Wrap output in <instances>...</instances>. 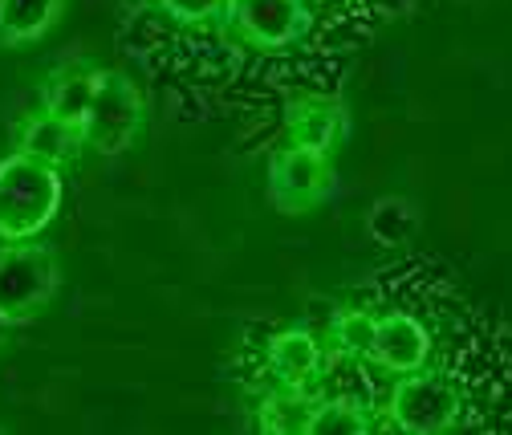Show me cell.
<instances>
[{
  "label": "cell",
  "mask_w": 512,
  "mask_h": 435,
  "mask_svg": "<svg viewBox=\"0 0 512 435\" xmlns=\"http://www.w3.org/2000/svg\"><path fill=\"white\" fill-rule=\"evenodd\" d=\"M66 200L61 167L37 163L29 155L0 159V240H33L41 236Z\"/></svg>",
  "instance_id": "cell-1"
},
{
  "label": "cell",
  "mask_w": 512,
  "mask_h": 435,
  "mask_svg": "<svg viewBox=\"0 0 512 435\" xmlns=\"http://www.w3.org/2000/svg\"><path fill=\"white\" fill-rule=\"evenodd\" d=\"M61 289V261L49 244L33 240H5L0 248V314L17 326L33 322Z\"/></svg>",
  "instance_id": "cell-2"
},
{
  "label": "cell",
  "mask_w": 512,
  "mask_h": 435,
  "mask_svg": "<svg viewBox=\"0 0 512 435\" xmlns=\"http://www.w3.org/2000/svg\"><path fill=\"white\" fill-rule=\"evenodd\" d=\"M143 118H147V106H143L139 86L122 70H98V86H94V98L82 122L86 151H98L106 159L122 155L139 139Z\"/></svg>",
  "instance_id": "cell-3"
},
{
  "label": "cell",
  "mask_w": 512,
  "mask_h": 435,
  "mask_svg": "<svg viewBox=\"0 0 512 435\" xmlns=\"http://www.w3.org/2000/svg\"><path fill=\"white\" fill-rule=\"evenodd\" d=\"M460 411H464L460 387L427 366L411 370V375H399L391 403H387V419L411 435H439L460 419Z\"/></svg>",
  "instance_id": "cell-4"
},
{
  "label": "cell",
  "mask_w": 512,
  "mask_h": 435,
  "mask_svg": "<svg viewBox=\"0 0 512 435\" xmlns=\"http://www.w3.org/2000/svg\"><path fill=\"white\" fill-rule=\"evenodd\" d=\"M334 183H338V175H334L330 155L297 147V143H285L269 163V200H273V208H281L289 216L317 208L334 192Z\"/></svg>",
  "instance_id": "cell-5"
},
{
  "label": "cell",
  "mask_w": 512,
  "mask_h": 435,
  "mask_svg": "<svg viewBox=\"0 0 512 435\" xmlns=\"http://www.w3.org/2000/svg\"><path fill=\"white\" fill-rule=\"evenodd\" d=\"M232 33L252 49H285L309 29L305 0H228Z\"/></svg>",
  "instance_id": "cell-6"
},
{
  "label": "cell",
  "mask_w": 512,
  "mask_h": 435,
  "mask_svg": "<svg viewBox=\"0 0 512 435\" xmlns=\"http://www.w3.org/2000/svg\"><path fill=\"white\" fill-rule=\"evenodd\" d=\"M13 151L29 155L37 163H49V167H70L86 151V131L41 110V114L21 118L13 127Z\"/></svg>",
  "instance_id": "cell-7"
},
{
  "label": "cell",
  "mask_w": 512,
  "mask_h": 435,
  "mask_svg": "<svg viewBox=\"0 0 512 435\" xmlns=\"http://www.w3.org/2000/svg\"><path fill=\"white\" fill-rule=\"evenodd\" d=\"M431 358V334L423 330V322H415L411 314H382L374 326V346H370V362L382 366L387 375H411L423 370Z\"/></svg>",
  "instance_id": "cell-8"
},
{
  "label": "cell",
  "mask_w": 512,
  "mask_h": 435,
  "mask_svg": "<svg viewBox=\"0 0 512 435\" xmlns=\"http://www.w3.org/2000/svg\"><path fill=\"white\" fill-rule=\"evenodd\" d=\"M94 86H98V66H90V61H61L41 86V110L82 127Z\"/></svg>",
  "instance_id": "cell-9"
},
{
  "label": "cell",
  "mask_w": 512,
  "mask_h": 435,
  "mask_svg": "<svg viewBox=\"0 0 512 435\" xmlns=\"http://www.w3.org/2000/svg\"><path fill=\"white\" fill-rule=\"evenodd\" d=\"M346 139V110L334 98H301L289 106V143L334 155Z\"/></svg>",
  "instance_id": "cell-10"
},
{
  "label": "cell",
  "mask_w": 512,
  "mask_h": 435,
  "mask_svg": "<svg viewBox=\"0 0 512 435\" xmlns=\"http://www.w3.org/2000/svg\"><path fill=\"white\" fill-rule=\"evenodd\" d=\"M322 362H326L322 342H317L309 330H281L269 342V370L285 391H305L317 379Z\"/></svg>",
  "instance_id": "cell-11"
},
{
  "label": "cell",
  "mask_w": 512,
  "mask_h": 435,
  "mask_svg": "<svg viewBox=\"0 0 512 435\" xmlns=\"http://www.w3.org/2000/svg\"><path fill=\"white\" fill-rule=\"evenodd\" d=\"M66 17V0H0V49L37 45Z\"/></svg>",
  "instance_id": "cell-12"
},
{
  "label": "cell",
  "mask_w": 512,
  "mask_h": 435,
  "mask_svg": "<svg viewBox=\"0 0 512 435\" xmlns=\"http://www.w3.org/2000/svg\"><path fill=\"white\" fill-rule=\"evenodd\" d=\"M366 232L382 248H399L419 232V208L407 196H382L366 212Z\"/></svg>",
  "instance_id": "cell-13"
},
{
  "label": "cell",
  "mask_w": 512,
  "mask_h": 435,
  "mask_svg": "<svg viewBox=\"0 0 512 435\" xmlns=\"http://www.w3.org/2000/svg\"><path fill=\"white\" fill-rule=\"evenodd\" d=\"M370 427V415L350 399H322L305 419V435H366Z\"/></svg>",
  "instance_id": "cell-14"
},
{
  "label": "cell",
  "mask_w": 512,
  "mask_h": 435,
  "mask_svg": "<svg viewBox=\"0 0 512 435\" xmlns=\"http://www.w3.org/2000/svg\"><path fill=\"white\" fill-rule=\"evenodd\" d=\"M374 326L378 314H370V309H338V318L330 322V342L342 358H370Z\"/></svg>",
  "instance_id": "cell-15"
},
{
  "label": "cell",
  "mask_w": 512,
  "mask_h": 435,
  "mask_svg": "<svg viewBox=\"0 0 512 435\" xmlns=\"http://www.w3.org/2000/svg\"><path fill=\"white\" fill-rule=\"evenodd\" d=\"M309 399H305V391H285L281 387V395H273V399H265V411H261V423H265V431H281V435H305V419H309Z\"/></svg>",
  "instance_id": "cell-16"
},
{
  "label": "cell",
  "mask_w": 512,
  "mask_h": 435,
  "mask_svg": "<svg viewBox=\"0 0 512 435\" xmlns=\"http://www.w3.org/2000/svg\"><path fill=\"white\" fill-rule=\"evenodd\" d=\"M159 9L179 25H224L228 0H159Z\"/></svg>",
  "instance_id": "cell-17"
},
{
  "label": "cell",
  "mask_w": 512,
  "mask_h": 435,
  "mask_svg": "<svg viewBox=\"0 0 512 435\" xmlns=\"http://www.w3.org/2000/svg\"><path fill=\"white\" fill-rule=\"evenodd\" d=\"M13 330H17V322H13V318H5V314H0V346H5V342L13 338Z\"/></svg>",
  "instance_id": "cell-18"
}]
</instances>
